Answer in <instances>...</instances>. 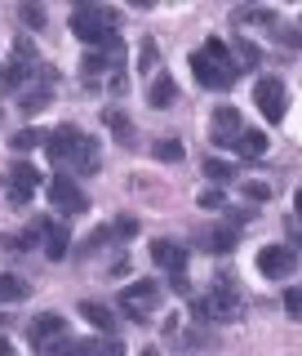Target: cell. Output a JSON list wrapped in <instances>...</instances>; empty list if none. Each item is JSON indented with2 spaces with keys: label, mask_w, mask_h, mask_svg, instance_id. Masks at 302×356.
<instances>
[{
  "label": "cell",
  "mask_w": 302,
  "mask_h": 356,
  "mask_svg": "<svg viewBox=\"0 0 302 356\" xmlns=\"http://www.w3.org/2000/svg\"><path fill=\"white\" fill-rule=\"evenodd\" d=\"M231 18H236V27H240V22H267V27H276V14H271V9H236Z\"/></svg>",
  "instance_id": "32"
},
{
  "label": "cell",
  "mask_w": 302,
  "mask_h": 356,
  "mask_svg": "<svg viewBox=\"0 0 302 356\" xmlns=\"http://www.w3.org/2000/svg\"><path fill=\"white\" fill-rule=\"evenodd\" d=\"M169 289H174V294H192V281H187V272L169 276Z\"/></svg>",
  "instance_id": "38"
},
{
  "label": "cell",
  "mask_w": 302,
  "mask_h": 356,
  "mask_svg": "<svg viewBox=\"0 0 302 356\" xmlns=\"http://www.w3.org/2000/svg\"><path fill=\"white\" fill-rule=\"evenodd\" d=\"M27 294H31V285L22 281V276H14V272L0 276V303H22Z\"/></svg>",
  "instance_id": "22"
},
{
  "label": "cell",
  "mask_w": 302,
  "mask_h": 356,
  "mask_svg": "<svg viewBox=\"0 0 302 356\" xmlns=\"http://www.w3.org/2000/svg\"><path fill=\"white\" fill-rule=\"evenodd\" d=\"M289 236H294V250L302 254V214H289Z\"/></svg>",
  "instance_id": "37"
},
{
  "label": "cell",
  "mask_w": 302,
  "mask_h": 356,
  "mask_svg": "<svg viewBox=\"0 0 302 356\" xmlns=\"http://www.w3.org/2000/svg\"><path fill=\"white\" fill-rule=\"evenodd\" d=\"M160 298H165V285L160 281H133V285L120 289V312H125L133 325H147L151 312L160 307Z\"/></svg>",
  "instance_id": "5"
},
{
  "label": "cell",
  "mask_w": 302,
  "mask_h": 356,
  "mask_svg": "<svg viewBox=\"0 0 302 356\" xmlns=\"http://www.w3.org/2000/svg\"><path fill=\"white\" fill-rule=\"evenodd\" d=\"M151 156H156V161L178 165V161H183V143H178V138H160V143H151Z\"/></svg>",
  "instance_id": "25"
},
{
  "label": "cell",
  "mask_w": 302,
  "mask_h": 356,
  "mask_svg": "<svg viewBox=\"0 0 302 356\" xmlns=\"http://www.w3.org/2000/svg\"><path fill=\"white\" fill-rule=\"evenodd\" d=\"M27 339L36 348V356H72L76 348V339L67 334V321L58 312H40L36 321H27Z\"/></svg>",
  "instance_id": "4"
},
{
  "label": "cell",
  "mask_w": 302,
  "mask_h": 356,
  "mask_svg": "<svg viewBox=\"0 0 302 356\" xmlns=\"http://www.w3.org/2000/svg\"><path fill=\"white\" fill-rule=\"evenodd\" d=\"M31 81H36V44L22 36V40H18V49H14V58L0 67V85H5L9 94H22V89H27Z\"/></svg>",
  "instance_id": "7"
},
{
  "label": "cell",
  "mask_w": 302,
  "mask_h": 356,
  "mask_svg": "<svg viewBox=\"0 0 302 356\" xmlns=\"http://www.w3.org/2000/svg\"><path fill=\"white\" fill-rule=\"evenodd\" d=\"M116 22H120L116 9H103V5H76L72 31L89 44V49H103V44L116 40Z\"/></svg>",
  "instance_id": "3"
},
{
  "label": "cell",
  "mask_w": 302,
  "mask_h": 356,
  "mask_svg": "<svg viewBox=\"0 0 302 356\" xmlns=\"http://www.w3.org/2000/svg\"><path fill=\"white\" fill-rule=\"evenodd\" d=\"M240 192L249 196V200H271L276 187H271V183H258V178H240Z\"/></svg>",
  "instance_id": "29"
},
{
  "label": "cell",
  "mask_w": 302,
  "mask_h": 356,
  "mask_svg": "<svg viewBox=\"0 0 302 356\" xmlns=\"http://www.w3.org/2000/svg\"><path fill=\"white\" fill-rule=\"evenodd\" d=\"M125 89H129V76L116 72V76H111V94H125Z\"/></svg>",
  "instance_id": "39"
},
{
  "label": "cell",
  "mask_w": 302,
  "mask_h": 356,
  "mask_svg": "<svg viewBox=\"0 0 302 356\" xmlns=\"http://www.w3.org/2000/svg\"><path fill=\"white\" fill-rule=\"evenodd\" d=\"M253 103H258V111H262L267 120H276V125H280L285 111H289V89H285V81H276V76H262V81L253 85Z\"/></svg>",
  "instance_id": "9"
},
{
  "label": "cell",
  "mask_w": 302,
  "mask_h": 356,
  "mask_svg": "<svg viewBox=\"0 0 302 356\" xmlns=\"http://www.w3.org/2000/svg\"><path fill=\"white\" fill-rule=\"evenodd\" d=\"M240 134H244L240 111L236 107H214V116H209V138H214L218 147H236Z\"/></svg>",
  "instance_id": "13"
},
{
  "label": "cell",
  "mask_w": 302,
  "mask_h": 356,
  "mask_svg": "<svg viewBox=\"0 0 302 356\" xmlns=\"http://www.w3.org/2000/svg\"><path fill=\"white\" fill-rule=\"evenodd\" d=\"M18 22H22V27H31V31H40L44 27V9L40 5H18Z\"/></svg>",
  "instance_id": "31"
},
{
  "label": "cell",
  "mask_w": 302,
  "mask_h": 356,
  "mask_svg": "<svg viewBox=\"0 0 302 356\" xmlns=\"http://www.w3.org/2000/svg\"><path fill=\"white\" fill-rule=\"evenodd\" d=\"M236 241H240V232L227 227V222H222V227H200V245H205L209 254H231Z\"/></svg>",
  "instance_id": "16"
},
{
  "label": "cell",
  "mask_w": 302,
  "mask_h": 356,
  "mask_svg": "<svg viewBox=\"0 0 302 356\" xmlns=\"http://www.w3.org/2000/svg\"><path fill=\"white\" fill-rule=\"evenodd\" d=\"M294 267H298L294 245H267V250H258V272L267 281H285V276H294Z\"/></svg>",
  "instance_id": "11"
},
{
  "label": "cell",
  "mask_w": 302,
  "mask_h": 356,
  "mask_svg": "<svg viewBox=\"0 0 302 356\" xmlns=\"http://www.w3.org/2000/svg\"><path fill=\"white\" fill-rule=\"evenodd\" d=\"M138 67H142V72H151V67H156V40H142V54H138Z\"/></svg>",
  "instance_id": "36"
},
{
  "label": "cell",
  "mask_w": 302,
  "mask_h": 356,
  "mask_svg": "<svg viewBox=\"0 0 302 356\" xmlns=\"http://www.w3.org/2000/svg\"><path fill=\"white\" fill-rule=\"evenodd\" d=\"M192 72H196V81L205 89H214V94L236 85V63H231V49L222 40H205V49L192 54Z\"/></svg>",
  "instance_id": "2"
},
{
  "label": "cell",
  "mask_w": 302,
  "mask_h": 356,
  "mask_svg": "<svg viewBox=\"0 0 302 356\" xmlns=\"http://www.w3.org/2000/svg\"><path fill=\"white\" fill-rule=\"evenodd\" d=\"M36 187H40V174L31 170L27 161H18V165H9L5 170V196H9V205H27L31 196H36Z\"/></svg>",
  "instance_id": "10"
},
{
  "label": "cell",
  "mask_w": 302,
  "mask_h": 356,
  "mask_svg": "<svg viewBox=\"0 0 302 356\" xmlns=\"http://www.w3.org/2000/svg\"><path fill=\"white\" fill-rule=\"evenodd\" d=\"M138 356H160V352H156V348H147V352H138Z\"/></svg>",
  "instance_id": "41"
},
{
  "label": "cell",
  "mask_w": 302,
  "mask_h": 356,
  "mask_svg": "<svg viewBox=\"0 0 302 356\" xmlns=\"http://www.w3.org/2000/svg\"><path fill=\"white\" fill-rule=\"evenodd\" d=\"M298 214H302V192H298Z\"/></svg>",
  "instance_id": "43"
},
{
  "label": "cell",
  "mask_w": 302,
  "mask_h": 356,
  "mask_svg": "<svg viewBox=\"0 0 302 356\" xmlns=\"http://www.w3.org/2000/svg\"><path fill=\"white\" fill-rule=\"evenodd\" d=\"M111 236H116V245L120 241H133V236H138V218H133V214H120L116 222H111Z\"/></svg>",
  "instance_id": "27"
},
{
  "label": "cell",
  "mask_w": 302,
  "mask_h": 356,
  "mask_svg": "<svg viewBox=\"0 0 302 356\" xmlns=\"http://www.w3.org/2000/svg\"><path fill=\"white\" fill-rule=\"evenodd\" d=\"M40 250H44V259H49V263H62V259H67V250H72V232H67V222L49 218V227H44V241H40Z\"/></svg>",
  "instance_id": "15"
},
{
  "label": "cell",
  "mask_w": 302,
  "mask_h": 356,
  "mask_svg": "<svg viewBox=\"0 0 302 356\" xmlns=\"http://www.w3.org/2000/svg\"><path fill=\"white\" fill-rule=\"evenodd\" d=\"M205 178H214V183H231V178H236V165L214 161V156H209V161H205Z\"/></svg>",
  "instance_id": "28"
},
{
  "label": "cell",
  "mask_w": 302,
  "mask_h": 356,
  "mask_svg": "<svg viewBox=\"0 0 302 356\" xmlns=\"http://www.w3.org/2000/svg\"><path fill=\"white\" fill-rule=\"evenodd\" d=\"M0 356H14V348H9V343H5V339H0Z\"/></svg>",
  "instance_id": "40"
},
{
  "label": "cell",
  "mask_w": 302,
  "mask_h": 356,
  "mask_svg": "<svg viewBox=\"0 0 302 356\" xmlns=\"http://www.w3.org/2000/svg\"><path fill=\"white\" fill-rule=\"evenodd\" d=\"M231 63H236V72H240V67H258V49L240 36L236 44H231Z\"/></svg>",
  "instance_id": "26"
},
{
  "label": "cell",
  "mask_w": 302,
  "mask_h": 356,
  "mask_svg": "<svg viewBox=\"0 0 302 356\" xmlns=\"http://www.w3.org/2000/svg\"><path fill=\"white\" fill-rule=\"evenodd\" d=\"M53 89H58V72H53V67H36V81H31V85L18 94V111H22L27 120L40 116V111L53 103Z\"/></svg>",
  "instance_id": "8"
},
{
  "label": "cell",
  "mask_w": 302,
  "mask_h": 356,
  "mask_svg": "<svg viewBox=\"0 0 302 356\" xmlns=\"http://www.w3.org/2000/svg\"><path fill=\"white\" fill-rule=\"evenodd\" d=\"M49 205L58 209V214H85V209H89V196L76 187V178L58 174V178H49Z\"/></svg>",
  "instance_id": "12"
},
{
  "label": "cell",
  "mask_w": 302,
  "mask_h": 356,
  "mask_svg": "<svg viewBox=\"0 0 302 356\" xmlns=\"http://www.w3.org/2000/svg\"><path fill=\"white\" fill-rule=\"evenodd\" d=\"M72 356H125V348L116 339H76Z\"/></svg>",
  "instance_id": "19"
},
{
  "label": "cell",
  "mask_w": 302,
  "mask_h": 356,
  "mask_svg": "<svg viewBox=\"0 0 302 356\" xmlns=\"http://www.w3.org/2000/svg\"><path fill=\"white\" fill-rule=\"evenodd\" d=\"M200 209H227V200H222V192H218V187H200Z\"/></svg>",
  "instance_id": "34"
},
{
  "label": "cell",
  "mask_w": 302,
  "mask_h": 356,
  "mask_svg": "<svg viewBox=\"0 0 302 356\" xmlns=\"http://www.w3.org/2000/svg\"><path fill=\"white\" fill-rule=\"evenodd\" d=\"M98 170H103V152H98L94 138H89L85 152H81V161H76V174H98Z\"/></svg>",
  "instance_id": "23"
},
{
  "label": "cell",
  "mask_w": 302,
  "mask_h": 356,
  "mask_svg": "<svg viewBox=\"0 0 302 356\" xmlns=\"http://www.w3.org/2000/svg\"><path fill=\"white\" fill-rule=\"evenodd\" d=\"M85 143H89V138H85L76 125H58L53 134H44V152H49V161L58 165V174H62V170H76Z\"/></svg>",
  "instance_id": "6"
},
{
  "label": "cell",
  "mask_w": 302,
  "mask_h": 356,
  "mask_svg": "<svg viewBox=\"0 0 302 356\" xmlns=\"http://www.w3.org/2000/svg\"><path fill=\"white\" fill-rule=\"evenodd\" d=\"M103 120H107V129L116 134L120 147H133V143H138V129H133V120H129L120 107H107V111H103Z\"/></svg>",
  "instance_id": "18"
},
{
  "label": "cell",
  "mask_w": 302,
  "mask_h": 356,
  "mask_svg": "<svg viewBox=\"0 0 302 356\" xmlns=\"http://www.w3.org/2000/svg\"><path fill=\"white\" fill-rule=\"evenodd\" d=\"M276 31V40H280V49H302V27H271Z\"/></svg>",
  "instance_id": "33"
},
{
  "label": "cell",
  "mask_w": 302,
  "mask_h": 356,
  "mask_svg": "<svg viewBox=\"0 0 302 356\" xmlns=\"http://www.w3.org/2000/svg\"><path fill=\"white\" fill-rule=\"evenodd\" d=\"M81 316L94 330H103V334H111V325H116V321H111V307L107 303H94V298H85V303H81Z\"/></svg>",
  "instance_id": "21"
},
{
  "label": "cell",
  "mask_w": 302,
  "mask_h": 356,
  "mask_svg": "<svg viewBox=\"0 0 302 356\" xmlns=\"http://www.w3.org/2000/svg\"><path fill=\"white\" fill-rule=\"evenodd\" d=\"M111 241H116V236H111V227H98V232H89V236H85L81 254L89 259V254H98V250H103V245H111Z\"/></svg>",
  "instance_id": "30"
},
{
  "label": "cell",
  "mask_w": 302,
  "mask_h": 356,
  "mask_svg": "<svg viewBox=\"0 0 302 356\" xmlns=\"http://www.w3.org/2000/svg\"><path fill=\"white\" fill-rule=\"evenodd\" d=\"M9 321H14V316H0V330H5V325H9Z\"/></svg>",
  "instance_id": "42"
},
{
  "label": "cell",
  "mask_w": 302,
  "mask_h": 356,
  "mask_svg": "<svg viewBox=\"0 0 302 356\" xmlns=\"http://www.w3.org/2000/svg\"><path fill=\"white\" fill-rule=\"evenodd\" d=\"M192 316H196V325H227V321H240L244 298H240L236 281H231V276H218L209 294L192 298Z\"/></svg>",
  "instance_id": "1"
},
{
  "label": "cell",
  "mask_w": 302,
  "mask_h": 356,
  "mask_svg": "<svg viewBox=\"0 0 302 356\" xmlns=\"http://www.w3.org/2000/svg\"><path fill=\"white\" fill-rule=\"evenodd\" d=\"M231 152H240L244 161H262V156H267V134H258V129H244V134H240V143H236Z\"/></svg>",
  "instance_id": "20"
},
{
  "label": "cell",
  "mask_w": 302,
  "mask_h": 356,
  "mask_svg": "<svg viewBox=\"0 0 302 356\" xmlns=\"http://www.w3.org/2000/svg\"><path fill=\"white\" fill-rule=\"evenodd\" d=\"M285 307H289V316H294V321H302V285H294L285 294Z\"/></svg>",
  "instance_id": "35"
},
{
  "label": "cell",
  "mask_w": 302,
  "mask_h": 356,
  "mask_svg": "<svg viewBox=\"0 0 302 356\" xmlns=\"http://www.w3.org/2000/svg\"><path fill=\"white\" fill-rule=\"evenodd\" d=\"M151 263L160 267V272H169V276H178L187 267V250L178 241H169V236H156L151 241Z\"/></svg>",
  "instance_id": "14"
},
{
  "label": "cell",
  "mask_w": 302,
  "mask_h": 356,
  "mask_svg": "<svg viewBox=\"0 0 302 356\" xmlns=\"http://www.w3.org/2000/svg\"><path fill=\"white\" fill-rule=\"evenodd\" d=\"M169 103H178V85H174V76L169 72H160V76H151V85H147V107L156 111H165Z\"/></svg>",
  "instance_id": "17"
},
{
  "label": "cell",
  "mask_w": 302,
  "mask_h": 356,
  "mask_svg": "<svg viewBox=\"0 0 302 356\" xmlns=\"http://www.w3.org/2000/svg\"><path fill=\"white\" fill-rule=\"evenodd\" d=\"M40 143H44V134L40 129H18V134H9V147H14V152H31V147H40Z\"/></svg>",
  "instance_id": "24"
}]
</instances>
